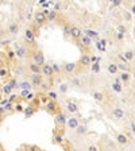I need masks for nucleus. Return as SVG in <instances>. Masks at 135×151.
I'll use <instances>...</instances> for the list:
<instances>
[{"mask_svg":"<svg viewBox=\"0 0 135 151\" xmlns=\"http://www.w3.org/2000/svg\"><path fill=\"white\" fill-rule=\"evenodd\" d=\"M26 151H30V150H26Z\"/></svg>","mask_w":135,"mask_h":151,"instance_id":"obj_50","label":"nucleus"},{"mask_svg":"<svg viewBox=\"0 0 135 151\" xmlns=\"http://www.w3.org/2000/svg\"><path fill=\"white\" fill-rule=\"evenodd\" d=\"M86 151H99V148H97L96 146H93V144H90V146L88 147V150H86Z\"/></svg>","mask_w":135,"mask_h":151,"instance_id":"obj_36","label":"nucleus"},{"mask_svg":"<svg viewBox=\"0 0 135 151\" xmlns=\"http://www.w3.org/2000/svg\"><path fill=\"white\" fill-rule=\"evenodd\" d=\"M112 115L115 119H123V117H124V111H123L122 108H115L112 111Z\"/></svg>","mask_w":135,"mask_h":151,"instance_id":"obj_8","label":"nucleus"},{"mask_svg":"<svg viewBox=\"0 0 135 151\" xmlns=\"http://www.w3.org/2000/svg\"><path fill=\"white\" fill-rule=\"evenodd\" d=\"M55 121H57V123H58V124H65V123H66V119H65V115H63V113H58V115L55 116Z\"/></svg>","mask_w":135,"mask_h":151,"instance_id":"obj_17","label":"nucleus"},{"mask_svg":"<svg viewBox=\"0 0 135 151\" xmlns=\"http://www.w3.org/2000/svg\"><path fill=\"white\" fill-rule=\"evenodd\" d=\"M24 38H26L28 42H34V39H35V35H34V32H32V30H30V28H27L26 32H24Z\"/></svg>","mask_w":135,"mask_h":151,"instance_id":"obj_11","label":"nucleus"},{"mask_svg":"<svg viewBox=\"0 0 135 151\" xmlns=\"http://www.w3.org/2000/svg\"><path fill=\"white\" fill-rule=\"evenodd\" d=\"M26 54H27V51H26L24 47L16 46V50H15V55H16V57H18V58H24V57H26Z\"/></svg>","mask_w":135,"mask_h":151,"instance_id":"obj_7","label":"nucleus"},{"mask_svg":"<svg viewBox=\"0 0 135 151\" xmlns=\"http://www.w3.org/2000/svg\"><path fill=\"white\" fill-rule=\"evenodd\" d=\"M132 32H134V35H135V27H134V30H132Z\"/></svg>","mask_w":135,"mask_h":151,"instance_id":"obj_48","label":"nucleus"},{"mask_svg":"<svg viewBox=\"0 0 135 151\" xmlns=\"http://www.w3.org/2000/svg\"><path fill=\"white\" fill-rule=\"evenodd\" d=\"M49 97L51 98V100H55V98H57V93H54V92H50V93H49Z\"/></svg>","mask_w":135,"mask_h":151,"instance_id":"obj_38","label":"nucleus"},{"mask_svg":"<svg viewBox=\"0 0 135 151\" xmlns=\"http://www.w3.org/2000/svg\"><path fill=\"white\" fill-rule=\"evenodd\" d=\"M117 39H123V34H120V32H117Z\"/></svg>","mask_w":135,"mask_h":151,"instance_id":"obj_43","label":"nucleus"},{"mask_svg":"<svg viewBox=\"0 0 135 151\" xmlns=\"http://www.w3.org/2000/svg\"><path fill=\"white\" fill-rule=\"evenodd\" d=\"M46 108H47V111L54 112L55 109H57V104L54 102V100H51V101H49L47 104H46Z\"/></svg>","mask_w":135,"mask_h":151,"instance_id":"obj_19","label":"nucleus"},{"mask_svg":"<svg viewBox=\"0 0 135 151\" xmlns=\"http://www.w3.org/2000/svg\"><path fill=\"white\" fill-rule=\"evenodd\" d=\"M92 96H93V98L96 100V101H103L104 100V94L101 93V92H95Z\"/></svg>","mask_w":135,"mask_h":151,"instance_id":"obj_20","label":"nucleus"},{"mask_svg":"<svg viewBox=\"0 0 135 151\" xmlns=\"http://www.w3.org/2000/svg\"><path fill=\"white\" fill-rule=\"evenodd\" d=\"M112 89L115 90V92H117V93H120L122 90H123V88H122V85L119 84V82H113V84H112Z\"/></svg>","mask_w":135,"mask_h":151,"instance_id":"obj_24","label":"nucleus"},{"mask_svg":"<svg viewBox=\"0 0 135 151\" xmlns=\"http://www.w3.org/2000/svg\"><path fill=\"white\" fill-rule=\"evenodd\" d=\"M0 120H1V116H0Z\"/></svg>","mask_w":135,"mask_h":151,"instance_id":"obj_49","label":"nucleus"},{"mask_svg":"<svg viewBox=\"0 0 135 151\" xmlns=\"http://www.w3.org/2000/svg\"><path fill=\"white\" fill-rule=\"evenodd\" d=\"M7 55H8L9 59H12V58H15L16 55H15V51H12V50H9L8 53H7Z\"/></svg>","mask_w":135,"mask_h":151,"instance_id":"obj_34","label":"nucleus"},{"mask_svg":"<svg viewBox=\"0 0 135 151\" xmlns=\"http://www.w3.org/2000/svg\"><path fill=\"white\" fill-rule=\"evenodd\" d=\"M54 142H55V143H61V142H62V136H61V135H55V136H54Z\"/></svg>","mask_w":135,"mask_h":151,"instance_id":"obj_32","label":"nucleus"},{"mask_svg":"<svg viewBox=\"0 0 135 151\" xmlns=\"http://www.w3.org/2000/svg\"><path fill=\"white\" fill-rule=\"evenodd\" d=\"M124 16H126L127 20H131V15H130L128 12H124Z\"/></svg>","mask_w":135,"mask_h":151,"instance_id":"obj_41","label":"nucleus"},{"mask_svg":"<svg viewBox=\"0 0 135 151\" xmlns=\"http://www.w3.org/2000/svg\"><path fill=\"white\" fill-rule=\"evenodd\" d=\"M74 69H76V63L70 62V63H66V65H65V70H66L68 73H72Z\"/></svg>","mask_w":135,"mask_h":151,"instance_id":"obj_22","label":"nucleus"},{"mask_svg":"<svg viewBox=\"0 0 135 151\" xmlns=\"http://www.w3.org/2000/svg\"><path fill=\"white\" fill-rule=\"evenodd\" d=\"M11 86H9V85H5L4 88H3V92H4V93H9V92H11Z\"/></svg>","mask_w":135,"mask_h":151,"instance_id":"obj_35","label":"nucleus"},{"mask_svg":"<svg viewBox=\"0 0 135 151\" xmlns=\"http://www.w3.org/2000/svg\"><path fill=\"white\" fill-rule=\"evenodd\" d=\"M80 63L82 65V66H89L90 65V57L89 55H86V54H84V55L80 58Z\"/></svg>","mask_w":135,"mask_h":151,"instance_id":"obj_12","label":"nucleus"},{"mask_svg":"<svg viewBox=\"0 0 135 151\" xmlns=\"http://www.w3.org/2000/svg\"><path fill=\"white\" fill-rule=\"evenodd\" d=\"M117 70H119V69H117L116 63H109V65H108V73H109V74L115 76L117 73Z\"/></svg>","mask_w":135,"mask_h":151,"instance_id":"obj_16","label":"nucleus"},{"mask_svg":"<svg viewBox=\"0 0 135 151\" xmlns=\"http://www.w3.org/2000/svg\"><path fill=\"white\" fill-rule=\"evenodd\" d=\"M131 12L135 15V5H132V7H131Z\"/></svg>","mask_w":135,"mask_h":151,"instance_id":"obj_45","label":"nucleus"},{"mask_svg":"<svg viewBox=\"0 0 135 151\" xmlns=\"http://www.w3.org/2000/svg\"><path fill=\"white\" fill-rule=\"evenodd\" d=\"M31 82H32V85H35V86H39V85H42V76H39V74H31Z\"/></svg>","mask_w":135,"mask_h":151,"instance_id":"obj_6","label":"nucleus"},{"mask_svg":"<svg viewBox=\"0 0 135 151\" xmlns=\"http://www.w3.org/2000/svg\"><path fill=\"white\" fill-rule=\"evenodd\" d=\"M116 140L119 144H127V143H128V138H127L124 133H117Z\"/></svg>","mask_w":135,"mask_h":151,"instance_id":"obj_10","label":"nucleus"},{"mask_svg":"<svg viewBox=\"0 0 135 151\" xmlns=\"http://www.w3.org/2000/svg\"><path fill=\"white\" fill-rule=\"evenodd\" d=\"M24 113H26V116H31L32 115V107H27L26 109H24Z\"/></svg>","mask_w":135,"mask_h":151,"instance_id":"obj_29","label":"nucleus"},{"mask_svg":"<svg viewBox=\"0 0 135 151\" xmlns=\"http://www.w3.org/2000/svg\"><path fill=\"white\" fill-rule=\"evenodd\" d=\"M61 90H62V92H66V90H68V85L66 84L61 85Z\"/></svg>","mask_w":135,"mask_h":151,"instance_id":"obj_40","label":"nucleus"},{"mask_svg":"<svg viewBox=\"0 0 135 151\" xmlns=\"http://www.w3.org/2000/svg\"><path fill=\"white\" fill-rule=\"evenodd\" d=\"M32 59H34V63L39 65V66L45 65V57H43V54L41 53V51H36V53H34V55H32Z\"/></svg>","mask_w":135,"mask_h":151,"instance_id":"obj_1","label":"nucleus"},{"mask_svg":"<svg viewBox=\"0 0 135 151\" xmlns=\"http://www.w3.org/2000/svg\"><path fill=\"white\" fill-rule=\"evenodd\" d=\"M131 127H132V131H134V133H135V124H131Z\"/></svg>","mask_w":135,"mask_h":151,"instance_id":"obj_47","label":"nucleus"},{"mask_svg":"<svg viewBox=\"0 0 135 151\" xmlns=\"http://www.w3.org/2000/svg\"><path fill=\"white\" fill-rule=\"evenodd\" d=\"M117 69H120L122 71H127L128 70V65H127V63H119V65H117Z\"/></svg>","mask_w":135,"mask_h":151,"instance_id":"obj_28","label":"nucleus"},{"mask_svg":"<svg viewBox=\"0 0 135 151\" xmlns=\"http://www.w3.org/2000/svg\"><path fill=\"white\" fill-rule=\"evenodd\" d=\"M81 42H82V44H84V46H89V44L92 43V39H90V38H88L86 35H82V36H81Z\"/></svg>","mask_w":135,"mask_h":151,"instance_id":"obj_23","label":"nucleus"},{"mask_svg":"<svg viewBox=\"0 0 135 151\" xmlns=\"http://www.w3.org/2000/svg\"><path fill=\"white\" fill-rule=\"evenodd\" d=\"M19 88H22V89H24V90H28V89L31 88V85L28 84V82H26V81H23V82H20V84H19Z\"/></svg>","mask_w":135,"mask_h":151,"instance_id":"obj_27","label":"nucleus"},{"mask_svg":"<svg viewBox=\"0 0 135 151\" xmlns=\"http://www.w3.org/2000/svg\"><path fill=\"white\" fill-rule=\"evenodd\" d=\"M41 71H42L43 76H46V77H51V76L54 74V70H53V67H51V65H42Z\"/></svg>","mask_w":135,"mask_h":151,"instance_id":"obj_3","label":"nucleus"},{"mask_svg":"<svg viewBox=\"0 0 135 151\" xmlns=\"http://www.w3.org/2000/svg\"><path fill=\"white\" fill-rule=\"evenodd\" d=\"M51 67H53L54 71H59V66L57 65V63H53V65H51Z\"/></svg>","mask_w":135,"mask_h":151,"instance_id":"obj_39","label":"nucleus"},{"mask_svg":"<svg viewBox=\"0 0 135 151\" xmlns=\"http://www.w3.org/2000/svg\"><path fill=\"white\" fill-rule=\"evenodd\" d=\"M66 109L69 112H70V113H76L77 111H78V107H77L76 104H74V102H68V105H66Z\"/></svg>","mask_w":135,"mask_h":151,"instance_id":"obj_14","label":"nucleus"},{"mask_svg":"<svg viewBox=\"0 0 135 151\" xmlns=\"http://www.w3.org/2000/svg\"><path fill=\"white\" fill-rule=\"evenodd\" d=\"M117 31L120 32V34H124V32L127 31V28L124 26H122V24H120V26H117Z\"/></svg>","mask_w":135,"mask_h":151,"instance_id":"obj_31","label":"nucleus"},{"mask_svg":"<svg viewBox=\"0 0 135 151\" xmlns=\"http://www.w3.org/2000/svg\"><path fill=\"white\" fill-rule=\"evenodd\" d=\"M73 84H74V85H80V82H78V80H73Z\"/></svg>","mask_w":135,"mask_h":151,"instance_id":"obj_44","label":"nucleus"},{"mask_svg":"<svg viewBox=\"0 0 135 151\" xmlns=\"http://www.w3.org/2000/svg\"><path fill=\"white\" fill-rule=\"evenodd\" d=\"M122 4V0H112V5L113 7H117V5Z\"/></svg>","mask_w":135,"mask_h":151,"instance_id":"obj_37","label":"nucleus"},{"mask_svg":"<svg viewBox=\"0 0 135 151\" xmlns=\"http://www.w3.org/2000/svg\"><path fill=\"white\" fill-rule=\"evenodd\" d=\"M34 1H36V0H34Z\"/></svg>","mask_w":135,"mask_h":151,"instance_id":"obj_51","label":"nucleus"},{"mask_svg":"<svg viewBox=\"0 0 135 151\" xmlns=\"http://www.w3.org/2000/svg\"><path fill=\"white\" fill-rule=\"evenodd\" d=\"M8 32L11 34V35H18L19 24H16V23H11V24L8 26Z\"/></svg>","mask_w":135,"mask_h":151,"instance_id":"obj_5","label":"nucleus"},{"mask_svg":"<svg viewBox=\"0 0 135 151\" xmlns=\"http://www.w3.org/2000/svg\"><path fill=\"white\" fill-rule=\"evenodd\" d=\"M66 123H68V127H69L70 129H76V127L80 124L77 117H70V119H68Z\"/></svg>","mask_w":135,"mask_h":151,"instance_id":"obj_4","label":"nucleus"},{"mask_svg":"<svg viewBox=\"0 0 135 151\" xmlns=\"http://www.w3.org/2000/svg\"><path fill=\"white\" fill-rule=\"evenodd\" d=\"M35 20L38 23H39V24H42V23H45V20H46V16L45 15H43V12H36L35 13Z\"/></svg>","mask_w":135,"mask_h":151,"instance_id":"obj_15","label":"nucleus"},{"mask_svg":"<svg viewBox=\"0 0 135 151\" xmlns=\"http://www.w3.org/2000/svg\"><path fill=\"white\" fill-rule=\"evenodd\" d=\"M69 34H70V36L72 38H74V39H80L81 36H82V32H81V30L78 28V27L73 26L69 28Z\"/></svg>","mask_w":135,"mask_h":151,"instance_id":"obj_2","label":"nucleus"},{"mask_svg":"<svg viewBox=\"0 0 135 151\" xmlns=\"http://www.w3.org/2000/svg\"><path fill=\"white\" fill-rule=\"evenodd\" d=\"M123 57L126 58L127 61H131V59H134V53L128 50V51H126V53H124V55H123Z\"/></svg>","mask_w":135,"mask_h":151,"instance_id":"obj_25","label":"nucleus"},{"mask_svg":"<svg viewBox=\"0 0 135 151\" xmlns=\"http://www.w3.org/2000/svg\"><path fill=\"white\" fill-rule=\"evenodd\" d=\"M16 111H23V108H22V105H16Z\"/></svg>","mask_w":135,"mask_h":151,"instance_id":"obj_42","label":"nucleus"},{"mask_svg":"<svg viewBox=\"0 0 135 151\" xmlns=\"http://www.w3.org/2000/svg\"><path fill=\"white\" fill-rule=\"evenodd\" d=\"M99 69H100L99 63H93V65H92V70H93L95 73H97V71H99Z\"/></svg>","mask_w":135,"mask_h":151,"instance_id":"obj_33","label":"nucleus"},{"mask_svg":"<svg viewBox=\"0 0 135 151\" xmlns=\"http://www.w3.org/2000/svg\"><path fill=\"white\" fill-rule=\"evenodd\" d=\"M85 35L88 36V38H90V39H96V38H99V32L95 31V30H85Z\"/></svg>","mask_w":135,"mask_h":151,"instance_id":"obj_13","label":"nucleus"},{"mask_svg":"<svg viewBox=\"0 0 135 151\" xmlns=\"http://www.w3.org/2000/svg\"><path fill=\"white\" fill-rule=\"evenodd\" d=\"M55 16H57L55 11H50V12H49V20H54V19H55Z\"/></svg>","mask_w":135,"mask_h":151,"instance_id":"obj_30","label":"nucleus"},{"mask_svg":"<svg viewBox=\"0 0 135 151\" xmlns=\"http://www.w3.org/2000/svg\"><path fill=\"white\" fill-rule=\"evenodd\" d=\"M4 109H5V108H3V107H0V113H3V112H4Z\"/></svg>","mask_w":135,"mask_h":151,"instance_id":"obj_46","label":"nucleus"},{"mask_svg":"<svg viewBox=\"0 0 135 151\" xmlns=\"http://www.w3.org/2000/svg\"><path fill=\"white\" fill-rule=\"evenodd\" d=\"M28 69H30V71H31L32 74H39L41 73V66L39 65H36V63L31 62L30 65H28Z\"/></svg>","mask_w":135,"mask_h":151,"instance_id":"obj_9","label":"nucleus"},{"mask_svg":"<svg viewBox=\"0 0 135 151\" xmlns=\"http://www.w3.org/2000/svg\"><path fill=\"white\" fill-rule=\"evenodd\" d=\"M76 133L77 135H84V133H86V127L82 124H78L76 127Z\"/></svg>","mask_w":135,"mask_h":151,"instance_id":"obj_18","label":"nucleus"},{"mask_svg":"<svg viewBox=\"0 0 135 151\" xmlns=\"http://www.w3.org/2000/svg\"><path fill=\"white\" fill-rule=\"evenodd\" d=\"M8 76V69L5 66H1L0 67V77H7Z\"/></svg>","mask_w":135,"mask_h":151,"instance_id":"obj_26","label":"nucleus"},{"mask_svg":"<svg viewBox=\"0 0 135 151\" xmlns=\"http://www.w3.org/2000/svg\"><path fill=\"white\" fill-rule=\"evenodd\" d=\"M120 80L123 82H127V81L130 80V73L128 71H122L120 73Z\"/></svg>","mask_w":135,"mask_h":151,"instance_id":"obj_21","label":"nucleus"}]
</instances>
